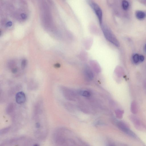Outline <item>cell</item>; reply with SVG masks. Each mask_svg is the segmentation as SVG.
I'll list each match as a JSON object with an SVG mask.
<instances>
[{"label":"cell","mask_w":146,"mask_h":146,"mask_svg":"<svg viewBox=\"0 0 146 146\" xmlns=\"http://www.w3.org/2000/svg\"><path fill=\"white\" fill-rule=\"evenodd\" d=\"M102 28L106 38L115 46L119 47V42L107 26L103 25H102Z\"/></svg>","instance_id":"1"},{"label":"cell","mask_w":146,"mask_h":146,"mask_svg":"<svg viewBox=\"0 0 146 146\" xmlns=\"http://www.w3.org/2000/svg\"><path fill=\"white\" fill-rule=\"evenodd\" d=\"M133 60L134 63H138L139 61V56L138 54H136L133 56Z\"/></svg>","instance_id":"8"},{"label":"cell","mask_w":146,"mask_h":146,"mask_svg":"<svg viewBox=\"0 0 146 146\" xmlns=\"http://www.w3.org/2000/svg\"><path fill=\"white\" fill-rule=\"evenodd\" d=\"M145 49H146V44L145 45Z\"/></svg>","instance_id":"14"},{"label":"cell","mask_w":146,"mask_h":146,"mask_svg":"<svg viewBox=\"0 0 146 146\" xmlns=\"http://www.w3.org/2000/svg\"><path fill=\"white\" fill-rule=\"evenodd\" d=\"M145 14L143 11H139L137 12L136 13L137 17L139 20L143 19L145 17Z\"/></svg>","instance_id":"6"},{"label":"cell","mask_w":146,"mask_h":146,"mask_svg":"<svg viewBox=\"0 0 146 146\" xmlns=\"http://www.w3.org/2000/svg\"><path fill=\"white\" fill-rule=\"evenodd\" d=\"M15 99L17 103L18 104H22L25 102L26 98L25 95L23 92L17 93L15 96Z\"/></svg>","instance_id":"3"},{"label":"cell","mask_w":146,"mask_h":146,"mask_svg":"<svg viewBox=\"0 0 146 146\" xmlns=\"http://www.w3.org/2000/svg\"><path fill=\"white\" fill-rule=\"evenodd\" d=\"M82 95L85 97H89L90 96L91 94L90 92L87 91H84L81 92Z\"/></svg>","instance_id":"10"},{"label":"cell","mask_w":146,"mask_h":146,"mask_svg":"<svg viewBox=\"0 0 146 146\" xmlns=\"http://www.w3.org/2000/svg\"><path fill=\"white\" fill-rule=\"evenodd\" d=\"M139 61H140L141 62L144 61V57L143 56L141 55L139 56Z\"/></svg>","instance_id":"12"},{"label":"cell","mask_w":146,"mask_h":146,"mask_svg":"<svg viewBox=\"0 0 146 146\" xmlns=\"http://www.w3.org/2000/svg\"><path fill=\"white\" fill-rule=\"evenodd\" d=\"M129 4L126 1H124L122 2V7L124 10H127L129 8Z\"/></svg>","instance_id":"7"},{"label":"cell","mask_w":146,"mask_h":146,"mask_svg":"<svg viewBox=\"0 0 146 146\" xmlns=\"http://www.w3.org/2000/svg\"><path fill=\"white\" fill-rule=\"evenodd\" d=\"M137 105L135 101L132 102L131 105V110L133 113L136 114L138 111Z\"/></svg>","instance_id":"4"},{"label":"cell","mask_w":146,"mask_h":146,"mask_svg":"<svg viewBox=\"0 0 146 146\" xmlns=\"http://www.w3.org/2000/svg\"><path fill=\"white\" fill-rule=\"evenodd\" d=\"M11 71L12 73L15 74L17 72L18 69L17 68L15 67L11 69Z\"/></svg>","instance_id":"11"},{"label":"cell","mask_w":146,"mask_h":146,"mask_svg":"<svg viewBox=\"0 0 146 146\" xmlns=\"http://www.w3.org/2000/svg\"><path fill=\"white\" fill-rule=\"evenodd\" d=\"M89 3L90 5L95 12L99 22L101 24L102 22V13L101 8L97 4L93 1H89Z\"/></svg>","instance_id":"2"},{"label":"cell","mask_w":146,"mask_h":146,"mask_svg":"<svg viewBox=\"0 0 146 146\" xmlns=\"http://www.w3.org/2000/svg\"><path fill=\"white\" fill-rule=\"evenodd\" d=\"M60 67V65L59 64L57 63L55 65V67L56 68H59Z\"/></svg>","instance_id":"13"},{"label":"cell","mask_w":146,"mask_h":146,"mask_svg":"<svg viewBox=\"0 0 146 146\" xmlns=\"http://www.w3.org/2000/svg\"><path fill=\"white\" fill-rule=\"evenodd\" d=\"M15 106L13 103L9 104L6 109V112L8 114H10L13 112Z\"/></svg>","instance_id":"5"},{"label":"cell","mask_w":146,"mask_h":146,"mask_svg":"<svg viewBox=\"0 0 146 146\" xmlns=\"http://www.w3.org/2000/svg\"><path fill=\"white\" fill-rule=\"evenodd\" d=\"M27 61L26 60H22L21 63V68L22 69H24L26 67L27 65Z\"/></svg>","instance_id":"9"}]
</instances>
